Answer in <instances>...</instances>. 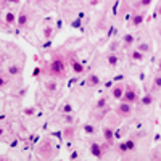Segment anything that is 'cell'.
I'll use <instances>...</instances> for the list:
<instances>
[{"label":"cell","mask_w":161,"mask_h":161,"mask_svg":"<svg viewBox=\"0 0 161 161\" xmlns=\"http://www.w3.org/2000/svg\"><path fill=\"white\" fill-rule=\"evenodd\" d=\"M50 73L53 76H60L65 73V61L60 58V56H55L50 63Z\"/></svg>","instance_id":"6da1fadb"},{"label":"cell","mask_w":161,"mask_h":161,"mask_svg":"<svg viewBox=\"0 0 161 161\" xmlns=\"http://www.w3.org/2000/svg\"><path fill=\"white\" fill-rule=\"evenodd\" d=\"M121 100L122 102H127V103H135L137 102V92H135V89L132 87V86H127L126 90H124V95H122Z\"/></svg>","instance_id":"7a4b0ae2"},{"label":"cell","mask_w":161,"mask_h":161,"mask_svg":"<svg viewBox=\"0 0 161 161\" xmlns=\"http://www.w3.org/2000/svg\"><path fill=\"white\" fill-rule=\"evenodd\" d=\"M131 111H132V108H131V103H127V102H122L118 105L116 108V113L119 116H129L131 115Z\"/></svg>","instance_id":"3957f363"},{"label":"cell","mask_w":161,"mask_h":161,"mask_svg":"<svg viewBox=\"0 0 161 161\" xmlns=\"http://www.w3.org/2000/svg\"><path fill=\"white\" fill-rule=\"evenodd\" d=\"M103 137H105V140H106L108 145L115 144V134H113L111 127H103Z\"/></svg>","instance_id":"277c9868"},{"label":"cell","mask_w":161,"mask_h":161,"mask_svg":"<svg viewBox=\"0 0 161 161\" xmlns=\"http://www.w3.org/2000/svg\"><path fill=\"white\" fill-rule=\"evenodd\" d=\"M124 90H126V87L122 86V84H118V86H115V87H113V98L121 100L122 95H124Z\"/></svg>","instance_id":"5b68a950"},{"label":"cell","mask_w":161,"mask_h":161,"mask_svg":"<svg viewBox=\"0 0 161 161\" xmlns=\"http://www.w3.org/2000/svg\"><path fill=\"white\" fill-rule=\"evenodd\" d=\"M90 153L95 156V158H102V148H100V145L97 144V142H93V144L90 145Z\"/></svg>","instance_id":"8992f818"},{"label":"cell","mask_w":161,"mask_h":161,"mask_svg":"<svg viewBox=\"0 0 161 161\" xmlns=\"http://www.w3.org/2000/svg\"><path fill=\"white\" fill-rule=\"evenodd\" d=\"M26 23H27V15H26L24 11H21L20 16H18V26H20V27H24Z\"/></svg>","instance_id":"52a82bcc"},{"label":"cell","mask_w":161,"mask_h":161,"mask_svg":"<svg viewBox=\"0 0 161 161\" xmlns=\"http://www.w3.org/2000/svg\"><path fill=\"white\" fill-rule=\"evenodd\" d=\"M142 21H144V15L142 13H137V15L132 16V26H140Z\"/></svg>","instance_id":"ba28073f"},{"label":"cell","mask_w":161,"mask_h":161,"mask_svg":"<svg viewBox=\"0 0 161 161\" xmlns=\"http://www.w3.org/2000/svg\"><path fill=\"white\" fill-rule=\"evenodd\" d=\"M106 61H108V65H110V66H118V61H119V60H118V56L115 53H110L106 56Z\"/></svg>","instance_id":"9c48e42d"},{"label":"cell","mask_w":161,"mask_h":161,"mask_svg":"<svg viewBox=\"0 0 161 161\" xmlns=\"http://www.w3.org/2000/svg\"><path fill=\"white\" fill-rule=\"evenodd\" d=\"M89 84H90V86H98V84H100V77H98L97 74H90L89 76Z\"/></svg>","instance_id":"30bf717a"},{"label":"cell","mask_w":161,"mask_h":161,"mask_svg":"<svg viewBox=\"0 0 161 161\" xmlns=\"http://www.w3.org/2000/svg\"><path fill=\"white\" fill-rule=\"evenodd\" d=\"M73 135H74V127H66L65 129V139L69 140V139H73Z\"/></svg>","instance_id":"8fae6325"},{"label":"cell","mask_w":161,"mask_h":161,"mask_svg":"<svg viewBox=\"0 0 161 161\" xmlns=\"http://www.w3.org/2000/svg\"><path fill=\"white\" fill-rule=\"evenodd\" d=\"M131 56H132V60H137V61H139V60L144 58V53H142L140 50H134V52L131 53Z\"/></svg>","instance_id":"7c38bea8"},{"label":"cell","mask_w":161,"mask_h":161,"mask_svg":"<svg viewBox=\"0 0 161 161\" xmlns=\"http://www.w3.org/2000/svg\"><path fill=\"white\" fill-rule=\"evenodd\" d=\"M20 66H16V65H11L10 68H8V73L10 74H13V76H16V74H20Z\"/></svg>","instance_id":"4fadbf2b"},{"label":"cell","mask_w":161,"mask_h":161,"mask_svg":"<svg viewBox=\"0 0 161 161\" xmlns=\"http://www.w3.org/2000/svg\"><path fill=\"white\" fill-rule=\"evenodd\" d=\"M73 69L76 71V73H82V71H84V66L80 65L79 61H74V63H73Z\"/></svg>","instance_id":"5bb4252c"},{"label":"cell","mask_w":161,"mask_h":161,"mask_svg":"<svg viewBox=\"0 0 161 161\" xmlns=\"http://www.w3.org/2000/svg\"><path fill=\"white\" fill-rule=\"evenodd\" d=\"M106 102H108V98H106V97L100 98V100L97 102V110H100V108H105V106H106Z\"/></svg>","instance_id":"9a60e30c"},{"label":"cell","mask_w":161,"mask_h":161,"mask_svg":"<svg viewBox=\"0 0 161 161\" xmlns=\"http://www.w3.org/2000/svg\"><path fill=\"white\" fill-rule=\"evenodd\" d=\"M151 102H153V97L151 95H145L144 98H142V105H150Z\"/></svg>","instance_id":"2e32d148"},{"label":"cell","mask_w":161,"mask_h":161,"mask_svg":"<svg viewBox=\"0 0 161 161\" xmlns=\"http://www.w3.org/2000/svg\"><path fill=\"white\" fill-rule=\"evenodd\" d=\"M45 89H47V90H50V92L56 90V82H47L45 84Z\"/></svg>","instance_id":"e0dca14e"},{"label":"cell","mask_w":161,"mask_h":161,"mask_svg":"<svg viewBox=\"0 0 161 161\" xmlns=\"http://www.w3.org/2000/svg\"><path fill=\"white\" fill-rule=\"evenodd\" d=\"M132 42H134V36H132V34L124 36V44H126V45H131Z\"/></svg>","instance_id":"ac0fdd59"},{"label":"cell","mask_w":161,"mask_h":161,"mask_svg":"<svg viewBox=\"0 0 161 161\" xmlns=\"http://www.w3.org/2000/svg\"><path fill=\"white\" fill-rule=\"evenodd\" d=\"M15 21V13H7V18H5V23L10 24V23Z\"/></svg>","instance_id":"d6986e66"},{"label":"cell","mask_w":161,"mask_h":161,"mask_svg":"<svg viewBox=\"0 0 161 161\" xmlns=\"http://www.w3.org/2000/svg\"><path fill=\"white\" fill-rule=\"evenodd\" d=\"M139 50H140V52H150L151 47H150V44H140V45H139Z\"/></svg>","instance_id":"ffe728a7"},{"label":"cell","mask_w":161,"mask_h":161,"mask_svg":"<svg viewBox=\"0 0 161 161\" xmlns=\"http://www.w3.org/2000/svg\"><path fill=\"white\" fill-rule=\"evenodd\" d=\"M84 131H86L87 134H93V132H95V127L90 126V124H87V126H84Z\"/></svg>","instance_id":"44dd1931"},{"label":"cell","mask_w":161,"mask_h":161,"mask_svg":"<svg viewBox=\"0 0 161 161\" xmlns=\"http://www.w3.org/2000/svg\"><path fill=\"white\" fill-rule=\"evenodd\" d=\"M155 89H159L161 87V76H156L155 77V86H153Z\"/></svg>","instance_id":"7402d4cb"},{"label":"cell","mask_w":161,"mask_h":161,"mask_svg":"<svg viewBox=\"0 0 161 161\" xmlns=\"http://www.w3.org/2000/svg\"><path fill=\"white\" fill-rule=\"evenodd\" d=\"M126 144H127V150H129V151L135 148V144H134V140H127Z\"/></svg>","instance_id":"603a6c76"},{"label":"cell","mask_w":161,"mask_h":161,"mask_svg":"<svg viewBox=\"0 0 161 161\" xmlns=\"http://www.w3.org/2000/svg\"><path fill=\"white\" fill-rule=\"evenodd\" d=\"M119 151H122V153H126V151H127V144H126V142H121V144H119Z\"/></svg>","instance_id":"cb8c5ba5"},{"label":"cell","mask_w":161,"mask_h":161,"mask_svg":"<svg viewBox=\"0 0 161 161\" xmlns=\"http://www.w3.org/2000/svg\"><path fill=\"white\" fill-rule=\"evenodd\" d=\"M50 36H52V27H47V29L44 31V37H45V39H49Z\"/></svg>","instance_id":"d4e9b609"},{"label":"cell","mask_w":161,"mask_h":161,"mask_svg":"<svg viewBox=\"0 0 161 161\" xmlns=\"http://www.w3.org/2000/svg\"><path fill=\"white\" fill-rule=\"evenodd\" d=\"M65 121L66 122H73L74 121V116L73 115H65Z\"/></svg>","instance_id":"484cf974"},{"label":"cell","mask_w":161,"mask_h":161,"mask_svg":"<svg viewBox=\"0 0 161 161\" xmlns=\"http://www.w3.org/2000/svg\"><path fill=\"white\" fill-rule=\"evenodd\" d=\"M73 111V108H71V105H65V108H63V113H71Z\"/></svg>","instance_id":"4316f807"},{"label":"cell","mask_w":161,"mask_h":161,"mask_svg":"<svg viewBox=\"0 0 161 161\" xmlns=\"http://www.w3.org/2000/svg\"><path fill=\"white\" fill-rule=\"evenodd\" d=\"M150 2H151V0H142V2H140V5L147 7V5H150Z\"/></svg>","instance_id":"83f0119b"},{"label":"cell","mask_w":161,"mask_h":161,"mask_svg":"<svg viewBox=\"0 0 161 161\" xmlns=\"http://www.w3.org/2000/svg\"><path fill=\"white\" fill-rule=\"evenodd\" d=\"M79 24H80V21H79V20H77V21H74V23H73V27H79Z\"/></svg>","instance_id":"f1b7e54d"},{"label":"cell","mask_w":161,"mask_h":161,"mask_svg":"<svg viewBox=\"0 0 161 161\" xmlns=\"http://www.w3.org/2000/svg\"><path fill=\"white\" fill-rule=\"evenodd\" d=\"M26 115H34V110H32V108H29V110H26Z\"/></svg>","instance_id":"f546056e"},{"label":"cell","mask_w":161,"mask_h":161,"mask_svg":"<svg viewBox=\"0 0 161 161\" xmlns=\"http://www.w3.org/2000/svg\"><path fill=\"white\" fill-rule=\"evenodd\" d=\"M8 2H11V3H18L20 0H8Z\"/></svg>","instance_id":"4dcf8cb0"},{"label":"cell","mask_w":161,"mask_h":161,"mask_svg":"<svg viewBox=\"0 0 161 161\" xmlns=\"http://www.w3.org/2000/svg\"><path fill=\"white\" fill-rule=\"evenodd\" d=\"M97 2H98V0H92V5H95Z\"/></svg>","instance_id":"1f68e13d"},{"label":"cell","mask_w":161,"mask_h":161,"mask_svg":"<svg viewBox=\"0 0 161 161\" xmlns=\"http://www.w3.org/2000/svg\"><path fill=\"white\" fill-rule=\"evenodd\" d=\"M159 68H161V61H159Z\"/></svg>","instance_id":"d6a6232c"}]
</instances>
